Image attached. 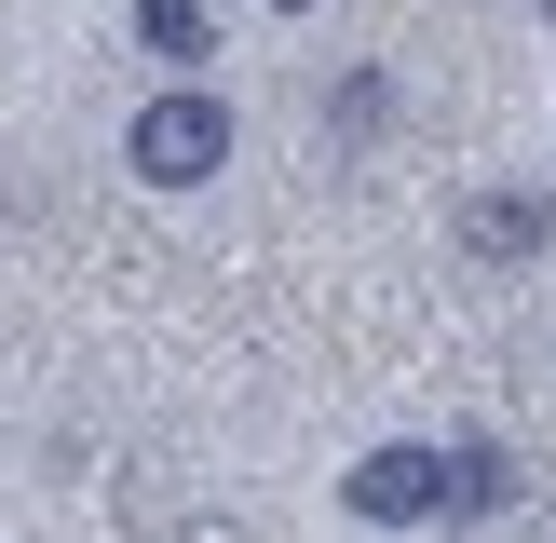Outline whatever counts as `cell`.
Listing matches in <instances>:
<instances>
[{"mask_svg":"<svg viewBox=\"0 0 556 543\" xmlns=\"http://www.w3.org/2000/svg\"><path fill=\"white\" fill-rule=\"evenodd\" d=\"M516 503H530V489H516V449H489V434L448 449V516H516Z\"/></svg>","mask_w":556,"mask_h":543,"instance_id":"cell-5","label":"cell"},{"mask_svg":"<svg viewBox=\"0 0 556 543\" xmlns=\"http://www.w3.org/2000/svg\"><path fill=\"white\" fill-rule=\"evenodd\" d=\"M326 123H340V136H380V123H394V68H353L340 96H326Z\"/></svg>","mask_w":556,"mask_h":543,"instance_id":"cell-6","label":"cell"},{"mask_svg":"<svg viewBox=\"0 0 556 543\" xmlns=\"http://www.w3.org/2000/svg\"><path fill=\"white\" fill-rule=\"evenodd\" d=\"M462 258H489V272L556 258V190H462Z\"/></svg>","mask_w":556,"mask_h":543,"instance_id":"cell-3","label":"cell"},{"mask_svg":"<svg viewBox=\"0 0 556 543\" xmlns=\"http://www.w3.org/2000/svg\"><path fill=\"white\" fill-rule=\"evenodd\" d=\"M340 503L367 530H421V516H448V449H367L340 476Z\"/></svg>","mask_w":556,"mask_h":543,"instance_id":"cell-2","label":"cell"},{"mask_svg":"<svg viewBox=\"0 0 556 543\" xmlns=\"http://www.w3.org/2000/svg\"><path fill=\"white\" fill-rule=\"evenodd\" d=\"M271 14H313V0H271Z\"/></svg>","mask_w":556,"mask_h":543,"instance_id":"cell-7","label":"cell"},{"mask_svg":"<svg viewBox=\"0 0 556 543\" xmlns=\"http://www.w3.org/2000/svg\"><path fill=\"white\" fill-rule=\"evenodd\" d=\"M123 27H136V54H163L177 81H204V54H217V14H204V0H123Z\"/></svg>","mask_w":556,"mask_h":543,"instance_id":"cell-4","label":"cell"},{"mask_svg":"<svg viewBox=\"0 0 556 543\" xmlns=\"http://www.w3.org/2000/svg\"><path fill=\"white\" fill-rule=\"evenodd\" d=\"M123 163H136V190H204L217 163H231V109H217L204 81H163L123 123Z\"/></svg>","mask_w":556,"mask_h":543,"instance_id":"cell-1","label":"cell"},{"mask_svg":"<svg viewBox=\"0 0 556 543\" xmlns=\"http://www.w3.org/2000/svg\"><path fill=\"white\" fill-rule=\"evenodd\" d=\"M530 14H556V0H530Z\"/></svg>","mask_w":556,"mask_h":543,"instance_id":"cell-8","label":"cell"}]
</instances>
